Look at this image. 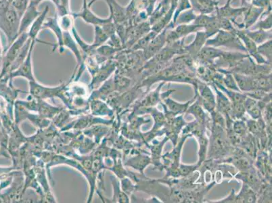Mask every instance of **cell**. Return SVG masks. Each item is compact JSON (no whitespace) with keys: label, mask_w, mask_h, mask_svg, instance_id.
<instances>
[{"label":"cell","mask_w":272,"mask_h":203,"mask_svg":"<svg viewBox=\"0 0 272 203\" xmlns=\"http://www.w3.org/2000/svg\"><path fill=\"white\" fill-rule=\"evenodd\" d=\"M50 1H51L56 6V9H58L59 6H60V0H50Z\"/></svg>","instance_id":"cell-53"},{"label":"cell","mask_w":272,"mask_h":203,"mask_svg":"<svg viewBox=\"0 0 272 203\" xmlns=\"http://www.w3.org/2000/svg\"><path fill=\"white\" fill-rule=\"evenodd\" d=\"M43 29H49L54 33L55 37L56 38L57 43L52 44V52H55L57 49L59 50L60 54L64 52L65 47L63 44V32L58 23V18L57 14L53 17L46 18L45 22L44 23Z\"/></svg>","instance_id":"cell-11"},{"label":"cell","mask_w":272,"mask_h":203,"mask_svg":"<svg viewBox=\"0 0 272 203\" xmlns=\"http://www.w3.org/2000/svg\"><path fill=\"white\" fill-rule=\"evenodd\" d=\"M191 8H192V6L190 0H178L172 20L170 24L168 25V26L166 27V28L169 29H174L175 27H176V19L178 16L180 15L181 12L185 11V10L191 9Z\"/></svg>","instance_id":"cell-34"},{"label":"cell","mask_w":272,"mask_h":203,"mask_svg":"<svg viewBox=\"0 0 272 203\" xmlns=\"http://www.w3.org/2000/svg\"><path fill=\"white\" fill-rule=\"evenodd\" d=\"M166 27L161 33L158 34L152 40L151 43L149 44V46L143 50V58H144L145 61L149 60L150 59L155 56L166 45Z\"/></svg>","instance_id":"cell-12"},{"label":"cell","mask_w":272,"mask_h":203,"mask_svg":"<svg viewBox=\"0 0 272 203\" xmlns=\"http://www.w3.org/2000/svg\"><path fill=\"white\" fill-rule=\"evenodd\" d=\"M192 8L199 14H210L216 12L219 0H190Z\"/></svg>","instance_id":"cell-19"},{"label":"cell","mask_w":272,"mask_h":203,"mask_svg":"<svg viewBox=\"0 0 272 203\" xmlns=\"http://www.w3.org/2000/svg\"><path fill=\"white\" fill-rule=\"evenodd\" d=\"M157 35V33L151 30L150 32L143 36L142 37H141L140 39H138L134 45L130 48V51L134 52V51L144 50L149 46V44L151 43L152 40Z\"/></svg>","instance_id":"cell-38"},{"label":"cell","mask_w":272,"mask_h":203,"mask_svg":"<svg viewBox=\"0 0 272 203\" xmlns=\"http://www.w3.org/2000/svg\"><path fill=\"white\" fill-rule=\"evenodd\" d=\"M86 6H88L87 0H83V6H82V7H86Z\"/></svg>","instance_id":"cell-57"},{"label":"cell","mask_w":272,"mask_h":203,"mask_svg":"<svg viewBox=\"0 0 272 203\" xmlns=\"http://www.w3.org/2000/svg\"><path fill=\"white\" fill-rule=\"evenodd\" d=\"M152 164V158L144 154H138L129 158L125 164V166L136 169L140 171L141 174H144V170L148 166Z\"/></svg>","instance_id":"cell-23"},{"label":"cell","mask_w":272,"mask_h":203,"mask_svg":"<svg viewBox=\"0 0 272 203\" xmlns=\"http://www.w3.org/2000/svg\"><path fill=\"white\" fill-rule=\"evenodd\" d=\"M27 118H28V119L30 120L35 126H36L37 128H39L40 129L46 128V127L49 126L50 123L48 118L41 117V116L39 115H33V114L29 113Z\"/></svg>","instance_id":"cell-46"},{"label":"cell","mask_w":272,"mask_h":203,"mask_svg":"<svg viewBox=\"0 0 272 203\" xmlns=\"http://www.w3.org/2000/svg\"><path fill=\"white\" fill-rule=\"evenodd\" d=\"M244 31L246 35L250 37L257 46L271 39V31L270 30L264 31L262 29H255V30L252 31L249 30V29H244Z\"/></svg>","instance_id":"cell-30"},{"label":"cell","mask_w":272,"mask_h":203,"mask_svg":"<svg viewBox=\"0 0 272 203\" xmlns=\"http://www.w3.org/2000/svg\"><path fill=\"white\" fill-rule=\"evenodd\" d=\"M62 109V108L54 107L44 100H39L37 112L41 117L50 119L54 118Z\"/></svg>","instance_id":"cell-31"},{"label":"cell","mask_w":272,"mask_h":203,"mask_svg":"<svg viewBox=\"0 0 272 203\" xmlns=\"http://www.w3.org/2000/svg\"><path fill=\"white\" fill-rule=\"evenodd\" d=\"M97 1H98V0H91L89 3L88 4V7L91 8V6H92L93 4H94L95 2H96Z\"/></svg>","instance_id":"cell-55"},{"label":"cell","mask_w":272,"mask_h":203,"mask_svg":"<svg viewBox=\"0 0 272 203\" xmlns=\"http://www.w3.org/2000/svg\"><path fill=\"white\" fill-rule=\"evenodd\" d=\"M236 34L241 40L242 44H243L244 48L246 51V53L252 58H254L255 62L258 65H270L267 62L266 60L259 53L257 50V45L250 37H248L246 33H244V29H236Z\"/></svg>","instance_id":"cell-10"},{"label":"cell","mask_w":272,"mask_h":203,"mask_svg":"<svg viewBox=\"0 0 272 203\" xmlns=\"http://www.w3.org/2000/svg\"><path fill=\"white\" fill-rule=\"evenodd\" d=\"M175 35H176L177 39L178 40L183 39L190 34L193 33H197V31L203 30L197 25L191 23V24H181L178 25L173 29Z\"/></svg>","instance_id":"cell-26"},{"label":"cell","mask_w":272,"mask_h":203,"mask_svg":"<svg viewBox=\"0 0 272 203\" xmlns=\"http://www.w3.org/2000/svg\"><path fill=\"white\" fill-rule=\"evenodd\" d=\"M29 95L31 98L37 100H44L46 99H52L58 97L63 99L65 91L66 90L67 84H62L56 87L44 86L38 83L36 80L29 82Z\"/></svg>","instance_id":"cell-4"},{"label":"cell","mask_w":272,"mask_h":203,"mask_svg":"<svg viewBox=\"0 0 272 203\" xmlns=\"http://www.w3.org/2000/svg\"><path fill=\"white\" fill-rule=\"evenodd\" d=\"M2 70V56H0V71Z\"/></svg>","instance_id":"cell-58"},{"label":"cell","mask_w":272,"mask_h":203,"mask_svg":"<svg viewBox=\"0 0 272 203\" xmlns=\"http://www.w3.org/2000/svg\"><path fill=\"white\" fill-rule=\"evenodd\" d=\"M252 5L265 10L271 9V0H252Z\"/></svg>","instance_id":"cell-51"},{"label":"cell","mask_w":272,"mask_h":203,"mask_svg":"<svg viewBox=\"0 0 272 203\" xmlns=\"http://www.w3.org/2000/svg\"><path fill=\"white\" fill-rule=\"evenodd\" d=\"M72 14L75 19L81 18L87 24L92 25L94 27L102 26L106 23L113 21L110 16L108 18H103L96 15L88 6L82 7L81 11L77 13H72Z\"/></svg>","instance_id":"cell-14"},{"label":"cell","mask_w":272,"mask_h":203,"mask_svg":"<svg viewBox=\"0 0 272 203\" xmlns=\"http://www.w3.org/2000/svg\"><path fill=\"white\" fill-rule=\"evenodd\" d=\"M90 109L92 115L94 116H109L113 117L114 112L110 109L109 105L100 99H91Z\"/></svg>","instance_id":"cell-24"},{"label":"cell","mask_w":272,"mask_h":203,"mask_svg":"<svg viewBox=\"0 0 272 203\" xmlns=\"http://www.w3.org/2000/svg\"><path fill=\"white\" fill-rule=\"evenodd\" d=\"M216 92V109L217 111L220 113L224 117L226 123V128H231L234 120L231 117L232 103L227 97L219 90L214 83H211Z\"/></svg>","instance_id":"cell-9"},{"label":"cell","mask_w":272,"mask_h":203,"mask_svg":"<svg viewBox=\"0 0 272 203\" xmlns=\"http://www.w3.org/2000/svg\"><path fill=\"white\" fill-rule=\"evenodd\" d=\"M112 185L113 187V197L109 202H130L129 196L122 191L120 186L119 181L116 177H111Z\"/></svg>","instance_id":"cell-32"},{"label":"cell","mask_w":272,"mask_h":203,"mask_svg":"<svg viewBox=\"0 0 272 203\" xmlns=\"http://www.w3.org/2000/svg\"><path fill=\"white\" fill-rule=\"evenodd\" d=\"M31 44V39L29 37L27 41L25 42V45L23 46L22 49H21L20 53L16 57L15 60L12 63L11 67L10 68L9 73H12L16 69H17L24 62L25 59H26L27 55H28L29 48H30Z\"/></svg>","instance_id":"cell-33"},{"label":"cell","mask_w":272,"mask_h":203,"mask_svg":"<svg viewBox=\"0 0 272 203\" xmlns=\"http://www.w3.org/2000/svg\"><path fill=\"white\" fill-rule=\"evenodd\" d=\"M120 186H121V189L122 191L125 192L128 196H131L133 194V192L136 191V186L134 185L131 181L130 177H125L123 178L120 179Z\"/></svg>","instance_id":"cell-47"},{"label":"cell","mask_w":272,"mask_h":203,"mask_svg":"<svg viewBox=\"0 0 272 203\" xmlns=\"http://www.w3.org/2000/svg\"><path fill=\"white\" fill-rule=\"evenodd\" d=\"M256 192L245 183H243L239 193L236 195V202H256Z\"/></svg>","instance_id":"cell-27"},{"label":"cell","mask_w":272,"mask_h":203,"mask_svg":"<svg viewBox=\"0 0 272 203\" xmlns=\"http://www.w3.org/2000/svg\"><path fill=\"white\" fill-rule=\"evenodd\" d=\"M207 39L208 38L206 37V34L203 30L197 31L194 41L189 45L183 47L184 53L189 54L192 58H197L200 51L205 46Z\"/></svg>","instance_id":"cell-17"},{"label":"cell","mask_w":272,"mask_h":203,"mask_svg":"<svg viewBox=\"0 0 272 203\" xmlns=\"http://www.w3.org/2000/svg\"><path fill=\"white\" fill-rule=\"evenodd\" d=\"M121 50H123L118 49L109 44H105L96 48V54L106 60H110V59H114L116 55H117L118 53Z\"/></svg>","instance_id":"cell-36"},{"label":"cell","mask_w":272,"mask_h":203,"mask_svg":"<svg viewBox=\"0 0 272 203\" xmlns=\"http://www.w3.org/2000/svg\"><path fill=\"white\" fill-rule=\"evenodd\" d=\"M20 24V16L11 4L0 0V30L5 34L8 47L18 37Z\"/></svg>","instance_id":"cell-1"},{"label":"cell","mask_w":272,"mask_h":203,"mask_svg":"<svg viewBox=\"0 0 272 203\" xmlns=\"http://www.w3.org/2000/svg\"><path fill=\"white\" fill-rule=\"evenodd\" d=\"M229 143L226 134V128L214 126L212 127L211 136V148L208 152V157L218 158L227 155L231 151Z\"/></svg>","instance_id":"cell-2"},{"label":"cell","mask_w":272,"mask_h":203,"mask_svg":"<svg viewBox=\"0 0 272 203\" xmlns=\"http://www.w3.org/2000/svg\"><path fill=\"white\" fill-rule=\"evenodd\" d=\"M197 98V94L196 93L195 96L193 100L187 101L185 103H179L173 100L170 97L166 96L164 98V102L165 103V107L169 113L172 114L176 117V115H183L186 113L187 109L192 103H193Z\"/></svg>","instance_id":"cell-20"},{"label":"cell","mask_w":272,"mask_h":203,"mask_svg":"<svg viewBox=\"0 0 272 203\" xmlns=\"http://www.w3.org/2000/svg\"><path fill=\"white\" fill-rule=\"evenodd\" d=\"M58 23L63 32H71L75 25H74V18L72 13L65 14L58 16Z\"/></svg>","instance_id":"cell-41"},{"label":"cell","mask_w":272,"mask_h":203,"mask_svg":"<svg viewBox=\"0 0 272 203\" xmlns=\"http://www.w3.org/2000/svg\"><path fill=\"white\" fill-rule=\"evenodd\" d=\"M264 12L265 10L262 8L256 7L252 4H248L246 11L243 14V22L241 23L242 29H249L250 27L258 21Z\"/></svg>","instance_id":"cell-18"},{"label":"cell","mask_w":272,"mask_h":203,"mask_svg":"<svg viewBox=\"0 0 272 203\" xmlns=\"http://www.w3.org/2000/svg\"><path fill=\"white\" fill-rule=\"evenodd\" d=\"M186 113L187 114H192V115L195 116L196 118H197V121L200 124L205 125L210 120V119H208L207 115L204 112L203 108H202L197 98V100L194 102L193 105L190 106Z\"/></svg>","instance_id":"cell-29"},{"label":"cell","mask_w":272,"mask_h":203,"mask_svg":"<svg viewBox=\"0 0 272 203\" xmlns=\"http://www.w3.org/2000/svg\"><path fill=\"white\" fill-rule=\"evenodd\" d=\"M94 39L92 44L93 47L96 48L107 44L109 39V35L102 29V26H94Z\"/></svg>","instance_id":"cell-37"},{"label":"cell","mask_w":272,"mask_h":203,"mask_svg":"<svg viewBox=\"0 0 272 203\" xmlns=\"http://www.w3.org/2000/svg\"><path fill=\"white\" fill-rule=\"evenodd\" d=\"M37 4L30 1L28 7L25 10V13L23 14L20 18V29H19V35L23 33H26L28 31L29 28L34 22L35 19L39 16L41 12L38 10Z\"/></svg>","instance_id":"cell-13"},{"label":"cell","mask_w":272,"mask_h":203,"mask_svg":"<svg viewBox=\"0 0 272 203\" xmlns=\"http://www.w3.org/2000/svg\"><path fill=\"white\" fill-rule=\"evenodd\" d=\"M233 0H227V2H231L232 3V2H233Z\"/></svg>","instance_id":"cell-60"},{"label":"cell","mask_w":272,"mask_h":203,"mask_svg":"<svg viewBox=\"0 0 272 203\" xmlns=\"http://www.w3.org/2000/svg\"><path fill=\"white\" fill-rule=\"evenodd\" d=\"M236 31L233 32L220 29L216 35H214V37H211L206 40L205 46L214 48L225 47L238 52L246 53L245 48Z\"/></svg>","instance_id":"cell-3"},{"label":"cell","mask_w":272,"mask_h":203,"mask_svg":"<svg viewBox=\"0 0 272 203\" xmlns=\"http://www.w3.org/2000/svg\"><path fill=\"white\" fill-rule=\"evenodd\" d=\"M117 68V63L114 59H110L103 63L99 68L98 71L92 76V80L90 88L92 90L98 88L100 85L106 82L115 73Z\"/></svg>","instance_id":"cell-8"},{"label":"cell","mask_w":272,"mask_h":203,"mask_svg":"<svg viewBox=\"0 0 272 203\" xmlns=\"http://www.w3.org/2000/svg\"><path fill=\"white\" fill-rule=\"evenodd\" d=\"M199 166L197 164L191 165V166H186V165L180 164L178 167L179 175L180 177H185L191 175V173L195 172Z\"/></svg>","instance_id":"cell-49"},{"label":"cell","mask_w":272,"mask_h":203,"mask_svg":"<svg viewBox=\"0 0 272 203\" xmlns=\"http://www.w3.org/2000/svg\"><path fill=\"white\" fill-rule=\"evenodd\" d=\"M264 14L265 18L260 19V21H257L256 24H255V29H262V30L264 31L271 30V9L265 10Z\"/></svg>","instance_id":"cell-43"},{"label":"cell","mask_w":272,"mask_h":203,"mask_svg":"<svg viewBox=\"0 0 272 203\" xmlns=\"http://www.w3.org/2000/svg\"><path fill=\"white\" fill-rule=\"evenodd\" d=\"M210 202H217V203H227V202H236V194L235 190L233 189L231 191V193L229 194V195L227 196V198H224V199L219 200V201H212Z\"/></svg>","instance_id":"cell-52"},{"label":"cell","mask_w":272,"mask_h":203,"mask_svg":"<svg viewBox=\"0 0 272 203\" xmlns=\"http://www.w3.org/2000/svg\"><path fill=\"white\" fill-rule=\"evenodd\" d=\"M232 130L235 134L239 135L241 137L245 136L248 134L247 126L246 123L242 119H237L234 120L232 125Z\"/></svg>","instance_id":"cell-45"},{"label":"cell","mask_w":272,"mask_h":203,"mask_svg":"<svg viewBox=\"0 0 272 203\" xmlns=\"http://www.w3.org/2000/svg\"><path fill=\"white\" fill-rule=\"evenodd\" d=\"M30 1L31 0H13V2H12L11 5L12 7L17 12L20 18L23 14L25 13L27 7H28Z\"/></svg>","instance_id":"cell-48"},{"label":"cell","mask_w":272,"mask_h":203,"mask_svg":"<svg viewBox=\"0 0 272 203\" xmlns=\"http://www.w3.org/2000/svg\"><path fill=\"white\" fill-rule=\"evenodd\" d=\"M29 39L28 33H23L18 35L15 41L8 47L5 56L2 57V70L1 77L9 73L10 68L15 60L25 42Z\"/></svg>","instance_id":"cell-5"},{"label":"cell","mask_w":272,"mask_h":203,"mask_svg":"<svg viewBox=\"0 0 272 203\" xmlns=\"http://www.w3.org/2000/svg\"><path fill=\"white\" fill-rule=\"evenodd\" d=\"M71 33L75 38L76 42H77V45L79 46L80 50H81L82 54H83V58L86 57L94 56L96 54V49L93 47L92 44H89L86 43L84 40L81 39L80 37L79 34L78 33L77 29L74 27L72 30L71 31Z\"/></svg>","instance_id":"cell-28"},{"label":"cell","mask_w":272,"mask_h":203,"mask_svg":"<svg viewBox=\"0 0 272 203\" xmlns=\"http://www.w3.org/2000/svg\"><path fill=\"white\" fill-rule=\"evenodd\" d=\"M196 93L198 100L204 109L210 113L216 109V98L208 85L198 82Z\"/></svg>","instance_id":"cell-7"},{"label":"cell","mask_w":272,"mask_h":203,"mask_svg":"<svg viewBox=\"0 0 272 203\" xmlns=\"http://www.w3.org/2000/svg\"><path fill=\"white\" fill-rule=\"evenodd\" d=\"M247 6H242L240 8H233L231 6V2H227L222 7L219 6L216 10V15L228 19L234 25H236V19L240 16L243 15L246 11Z\"/></svg>","instance_id":"cell-15"},{"label":"cell","mask_w":272,"mask_h":203,"mask_svg":"<svg viewBox=\"0 0 272 203\" xmlns=\"http://www.w3.org/2000/svg\"><path fill=\"white\" fill-rule=\"evenodd\" d=\"M109 6L110 17L116 25L121 24L127 21L126 7L120 5L117 0H104Z\"/></svg>","instance_id":"cell-16"},{"label":"cell","mask_w":272,"mask_h":203,"mask_svg":"<svg viewBox=\"0 0 272 203\" xmlns=\"http://www.w3.org/2000/svg\"><path fill=\"white\" fill-rule=\"evenodd\" d=\"M2 51H3V48H2V44L1 42V37H0V56H2Z\"/></svg>","instance_id":"cell-56"},{"label":"cell","mask_w":272,"mask_h":203,"mask_svg":"<svg viewBox=\"0 0 272 203\" xmlns=\"http://www.w3.org/2000/svg\"><path fill=\"white\" fill-rule=\"evenodd\" d=\"M223 51L218 48L212 47V46H204L200 51L197 57L200 62L212 65L214 61L222 54Z\"/></svg>","instance_id":"cell-21"},{"label":"cell","mask_w":272,"mask_h":203,"mask_svg":"<svg viewBox=\"0 0 272 203\" xmlns=\"http://www.w3.org/2000/svg\"><path fill=\"white\" fill-rule=\"evenodd\" d=\"M164 83H165L164 82L163 83H161L159 85V86L158 87L157 89H156V90L153 91V92L150 93L144 99H143V100L140 102V106L148 108L153 107L154 106L157 105V104L161 100V98H160V90H161V89L162 87L163 86ZM140 106H139V107H140Z\"/></svg>","instance_id":"cell-35"},{"label":"cell","mask_w":272,"mask_h":203,"mask_svg":"<svg viewBox=\"0 0 272 203\" xmlns=\"http://www.w3.org/2000/svg\"><path fill=\"white\" fill-rule=\"evenodd\" d=\"M31 1L33 2V3L37 4V6H39L42 2L45 1V0H31Z\"/></svg>","instance_id":"cell-54"},{"label":"cell","mask_w":272,"mask_h":203,"mask_svg":"<svg viewBox=\"0 0 272 203\" xmlns=\"http://www.w3.org/2000/svg\"><path fill=\"white\" fill-rule=\"evenodd\" d=\"M56 11L58 16L70 14V0H60V6L56 9Z\"/></svg>","instance_id":"cell-50"},{"label":"cell","mask_w":272,"mask_h":203,"mask_svg":"<svg viewBox=\"0 0 272 203\" xmlns=\"http://www.w3.org/2000/svg\"><path fill=\"white\" fill-rule=\"evenodd\" d=\"M193 135L198 137V143H199V161L197 163L198 166H201L202 163L206 160V154H207V149L210 141L205 135L204 128H198L193 133Z\"/></svg>","instance_id":"cell-22"},{"label":"cell","mask_w":272,"mask_h":203,"mask_svg":"<svg viewBox=\"0 0 272 203\" xmlns=\"http://www.w3.org/2000/svg\"><path fill=\"white\" fill-rule=\"evenodd\" d=\"M50 8L48 6H46L43 11L41 12L39 16L35 19L34 22L31 25L30 28H29L27 33H28L29 37L33 40H38L37 37L40 31L43 29V25L44 22L47 16L48 12H49Z\"/></svg>","instance_id":"cell-25"},{"label":"cell","mask_w":272,"mask_h":203,"mask_svg":"<svg viewBox=\"0 0 272 203\" xmlns=\"http://www.w3.org/2000/svg\"><path fill=\"white\" fill-rule=\"evenodd\" d=\"M114 84H115V91L119 93H123L128 87L130 86L131 79L124 75H121L116 71L113 76Z\"/></svg>","instance_id":"cell-40"},{"label":"cell","mask_w":272,"mask_h":203,"mask_svg":"<svg viewBox=\"0 0 272 203\" xmlns=\"http://www.w3.org/2000/svg\"><path fill=\"white\" fill-rule=\"evenodd\" d=\"M197 14L194 11L193 8L191 9L185 10L181 12L180 15L178 16L176 21V26L178 25L181 24H191L193 23L195 18H197Z\"/></svg>","instance_id":"cell-42"},{"label":"cell","mask_w":272,"mask_h":203,"mask_svg":"<svg viewBox=\"0 0 272 203\" xmlns=\"http://www.w3.org/2000/svg\"><path fill=\"white\" fill-rule=\"evenodd\" d=\"M271 43L272 40L270 39L257 46V50L259 54L270 65H271Z\"/></svg>","instance_id":"cell-44"},{"label":"cell","mask_w":272,"mask_h":203,"mask_svg":"<svg viewBox=\"0 0 272 203\" xmlns=\"http://www.w3.org/2000/svg\"><path fill=\"white\" fill-rule=\"evenodd\" d=\"M219 30H220V26H219L218 17L217 15H212L210 22L203 28L206 37L210 39L214 37Z\"/></svg>","instance_id":"cell-39"},{"label":"cell","mask_w":272,"mask_h":203,"mask_svg":"<svg viewBox=\"0 0 272 203\" xmlns=\"http://www.w3.org/2000/svg\"><path fill=\"white\" fill-rule=\"evenodd\" d=\"M38 41H39V39H31L30 48H29L28 55H27L26 59L17 69L9 74V77H8L10 79H13V78L15 77H23L28 80L29 82L36 80L35 79L34 74H33L32 54L35 44Z\"/></svg>","instance_id":"cell-6"},{"label":"cell","mask_w":272,"mask_h":203,"mask_svg":"<svg viewBox=\"0 0 272 203\" xmlns=\"http://www.w3.org/2000/svg\"><path fill=\"white\" fill-rule=\"evenodd\" d=\"M6 2H8V3L11 4L13 0H6Z\"/></svg>","instance_id":"cell-59"}]
</instances>
